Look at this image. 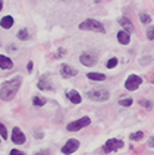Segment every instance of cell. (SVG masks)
Listing matches in <instances>:
<instances>
[{
	"mask_svg": "<svg viewBox=\"0 0 154 155\" xmlns=\"http://www.w3.org/2000/svg\"><path fill=\"white\" fill-rule=\"evenodd\" d=\"M119 24L123 26L128 32H134V31H135V28H134V25L131 24V21H129L128 18H119Z\"/></svg>",
	"mask_w": 154,
	"mask_h": 155,
	"instance_id": "7c38bea8",
	"label": "cell"
},
{
	"mask_svg": "<svg viewBox=\"0 0 154 155\" xmlns=\"http://www.w3.org/2000/svg\"><path fill=\"white\" fill-rule=\"evenodd\" d=\"M78 72L75 69H72L69 64H63L62 68H60V75L63 78H72V76H75Z\"/></svg>",
	"mask_w": 154,
	"mask_h": 155,
	"instance_id": "30bf717a",
	"label": "cell"
},
{
	"mask_svg": "<svg viewBox=\"0 0 154 155\" xmlns=\"http://www.w3.org/2000/svg\"><path fill=\"white\" fill-rule=\"evenodd\" d=\"M38 89H41V91H51L53 89V86H51V84L49 82V78L47 76H43L40 81H38Z\"/></svg>",
	"mask_w": 154,
	"mask_h": 155,
	"instance_id": "8fae6325",
	"label": "cell"
},
{
	"mask_svg": "<svg viewBox=\"0 0 154 155\" xmlns=\"http://www.w3.org/2000/svg\"><path fill=\"white\" fill-rule=\"evenodd\" d=\"M141 82H142V79L137 75H131V76L126 79V82H125V88L129 89V91H135L138 86L141 85Z\"/></svg>",
	"mask_w": 154,
	"mask_h": 155,
	"instance_id": "8992f818",
	"label": "cell"
},
{
	"mask_svg": "<svg viewBox=\"0 0 154 155\" xmlns=\"http://www.w3.org/2000/svg\"><path fill=\"white\" fill-rule=\"evenodd\" d=\"M66 97H68L69 100L72 101L74 104H79L81 103V95L78 94V91H75V89H72V91H69L68 94H66Z\"/></svg>",
	"mask_w": 154,
	"mask_h": 155,
	"instance_id": "5bb4252c",
	"label": "cell"
},
{
	"mask_svg": "<svg viewBox=\"0 0 154 155\" xmlns=\"http://www.w3.org/2000/svg\"><path fill=\"white\" fill-rule=\"evenodd\" d=\"M10 155H25V154L21 152V151H18V149H12V151H10Z\"/></svg>",
	"mask_w": 154,
	"mask_h": 155,
	"instance_id": "4316f807",
	"label": "cell"
},
{
	"mask_svg": "<svg viewBox=\"0 0 154 155\" xmlns=\"http://www.w3.org/2000/svg\"><path fill=\"white\" fill-rule=\"evenodd\" d=\"M87 78L91 79V81H104V79H106V75L97 73V72H90V73L87 75Z\"/></svg>",
	"mask_w": 154,
	"mask_h": 155,
	"instance_id": "e0dca14e",
	"label": "cell"
},
{
	"mask_svg": "<svg viewBox=\"0 0 154 155\" xmlns=\"http://www.w3.org/2000/svg\"><path fill=\"white\" fill-rule=\"evenodd\" d=\"M139 21H141L144 25H147V24L151 22V16H150L148 13H141V15H139Z\"/></svg>",
	"mask_w": 154,
	"mask_h": 155,
	"instance_id": "ffe728a7",
	"label": "cell"
},
{
	"mask_svg": "<svg viewBox=\"0 0 154 155\" xmlns=\"http://www.w3.org/2000/svg\"><path fill=\"white\" fill-rule=\"evenodd\" d=\"M78 148H79V142H78L77 139H69L68 142L65 143V147L62 148V152H63V154H66V155L74 154Z\"/></svg>",
	"mask_w": 154,
	"mask_h": 155,
	"instance_id": "52a82bcc",
	"label": "cell"
},
{
	"mask_svg": "<svg viewBox=\"0 0 154 155\" xmlns=\"http://www.w3.org/2000/svg\"><path fill=\"white\" fill-rule=\"evenodd\" d=\"M87 97L90 100H93V101H107L110 94L104 88H94V89H91V91L87 92Z\"/></svg>",
	"mask_w": 154,
	"mask_h": 155,
	"instance_id": "7a4b0ae2",
	"label": "cell"
},
{
	"mask_svg": "<svg viewBox=\"0 0 154 155\" xmlns=\"http://www.w3.org/2000/svg\"><path fill=\"white\" fill-rule=\"evenodd\" d=\"M139 104H141L142 107H145V108H148V110H150V108L153 107V104L150 103V101H147V100H139Z\"/></svg>",
	"mask_w": 154,
	"mask_h": 155,
	"instance_id": "d4e9b609",
	"label": "cell"
},
{
	"mask_svg": "<svg viewBox=\"0 0 154 155\" xmlns=\"http://www.w3.org/2000/svg\"><path fill=\"white\" fill-rule=\"evenodd\" d=\"M118 41L120 44H128L129 43V32L128 31H120L119 34H118Z\"/></svg>",
	"mask_w": 154,
	"mask_h": 155,
	"instance_id": "2e32d148",
	"label": "cell"
},
{
	"mask_svg": "<svg viewBox=\"0 0 154 155\" xmlns=\"http://www.w3.org/2000/svg\"><path fill=\"white\" fill-rule=\"evenodd\" d=\"M79 61L84 66H94L95 63H97V56L93 54V53H84V54H81Z\"/></svg>",
	"mask_w": 154,
	"mask_h": 155,
	"instance_id": "ba28073f",
	"label": "cell"
},
{
	"mask_svg": "<svg viewBox=\"0 0 154 155\" xmlns=\"http://www.w3.org/2000/svg\"><path fill=\"white\" fill-rule=\"evenodd\" d=\"M33 69H34V63H33V61H28V72L31 73Z\"/></svg>",
	"mask_w": 154,
	"mask_h": 155,
	"instance_id": "f546056e",
	"label": "cell"
},
{
	"mask_svg": "<svg viewBox=\"0 0 154 155\" xmlns=\"http://www.w3.org/2000/svg\"><path fill=\"white\" fill-rule=\"evenodd\" d=\"M2 8H3V0H0V10H2Z\"/></svg>",
	"mask_w": 154,
	"mask_h": 155,
	"instance_id": "1f68e13d",
	"label": "cell"
},
{
	"mask_svg": "<svg viewBox=\"0 0 154 155\" xmlns=\"http://www.w3.org/2000/svg\"><path fill=\"white\" fill-rule=\"evenodd\" d=\"M35 138L41 139V138H43V133H41V132H37V133H35Z\"/></svg>",
	"mask_w": 154,
	"mask_h": 155,
	"instance_id": "4dcf8cb0",
	"label": "cell"
},
{
	"mask_svg": "<svg viewBox=\"0 0 154 155\" xmlns=\"http://www.w3.org/2000/svg\"><path fill=\"white\" fill-rule=\"evenodd\" d=\"M0 136L3 139H8V129L5 127L3 123H0Z\"/></svg>",
	"mask_w": 154,
	"mask_h": 155,
	"instance_id": "7402d4cb",
	"label": "cell"
},
{
	"mask_svg": "<svg viewBox=\"0 0 154 155\" xmlns=\"http://www.w3.org/2000/svg\"><path fill=\"white\" fill-rule=\"evenodd\" d=\"M123 147V142L119 140V139H109L106 143H104V152L109 154L111 151H116V149H120Z\"/></svg>",
	"mask_w": 154,
	"mask_h": 155,
	"instance_id": "5b68a950",
	"label": "cell"
},
{
	"mask_svg": "<svg viewBox=\"0 0 154 155\" xmlns=\"http://www.w3.org/2000/svg\"><path fill=\"white\" fill-rule=\"evenodd\" d=\"M33 104L37 105V107H43L44 104H46V100H44V98H40V97H34V98H33Z\"/></svg>",
	"mask_w": 154,
	"mask_h": 155,
	"instance_id": "44dd1931",
	"label": "cell"
},
{
	"mask_svg": "<svg viewBox=\"0 0 154 155\" xmlns=\"http://www.w3.org/2000/svg\"><path fill=\"white\" fill-rule=\"evenodd\" d=\"M35 155H50V151H47V149H44V151H40V152H37Z\"/></svg>",
	"mask_w": 154,
	"mask_h": 155,
	"instance_id": "f1b7e54d",
	"label": "cell"
},
{
	"mask_svg": "<svg viewBox=\"0 0 154 155\" xmlns=\"http://www.w3.org/2000/svg\"><path fill=\"white\" fill-rule=\"evenodd\" d=\"M12 66H13L12 60L9 57H6V56H2L0 54V68L2 69H12Z\"/></svg>",
	"mask_w": 154,
	"mask_h": 155,
	"instance_id": "4fadbf2b",
	"label": "cell"
},
{
	"mask_svg": "<svg viewBox=\"0 0 154 155\" xmlns=\"http://www.w3.org/2000/svg\"><path fill=\"white\" fill-rule=\"evenodd\" d=\"M13 25V18L12 16H5V18H2V21H0V26L2 28H5V29H9L10 26Z\"/></svg>",
	"mask_w": 154,
	"mask_h": 155,
	"instance_id": "9a60e30c",
	"label": "cell"
},
{
	"mask_svg": "<svg viewBox=\"0 0 154 155\" xmlns=\"http://www.w3.org/2000/svg\"><path fill=\"white\" fill-rule=\"evenodd\" d=\"M12 142L16 145H22L25 142V135L19 127H13V130H12Z\"/></svg>",
	"mask_w": 154,
	"mask_h": 155,
	"instance_id": "9c48e42d",
	"label": "cell"
},
{
	"mask_svg": "<svg viewBox=\"0 0 154 155\" xmlns=\"http://www.w3.org/2000/svg\"><path fill=\"white\" fill-rule=\"evenodd\" d=\"M132 103H134V100L129 98V97H122L119 100V104L123 105V107H129V105H132Z\"/></svg>",
	"mask_w": 154,
	"mask_h": 155,
	"instance_id": "ac0fdd59",
	"label": "cell"
},
{
	"mask_svg": "<svg viewBox=\"0 0 154 155\" xmlns=\"http://www.w3.org/2000/svg\"><path fill=\"white\" fill-rule=\"evenodd\" d=\"M21 82H22V78L21 76H16V78H13V79H10V81H8V82H5L2 85V89H0V98L3 101L12 100L16 95Z\"/></svg>",
	"mask_w": 154,
	"mask_h": 155,
	"instance_id": "6da1fadb",
	"label": "cell"
},
{
	"mask_svg": "<svg viewBox=\"0 0 154 155\" xmlns=\"http://www.w3.org/2000/svg\"><path fill=\"white\" fill-rule=\"evenodd\" d=\"M90 123H91L90 117H82V119H78V120L69 123V124H68V130H69V132H78L79 129H82V127L88 126Z\"/></svg>",
	"mask_w": 154,
	"mask_h": 155,
	"instance_id": "277c9868",
	"label": "cell"
},
{
	"mask_svg": "<svg viewBox=\"0 0 154 155\" xmlns=\"http://www.w3.org/2000/svg\"><path fill=\"white\" fill-rule=\"evenodd\" d=\"M147 37H148V40H154V26H150V28H148Z\"/></svg>",
	"mask_w": 154,
	"mask_h": 155,
	"instance_id": "484cf974",
	"label": "cell"
},
{
	"mask_svg": "<svg viewBox=\"0 0 154 155\" xmlns=\"http://www.w3.org/2000/svg\"><path fill=\"white\" fill-rule=\"evenodd\" d=\"M147 145H148L150 148H154V135L150 139H148V143H147Z\"/></svg>",
	"mask_w": 154,
	"mask_h": 155,
	"instance_id": "83f0119b",
	"label": "cell"
},
{
	"mask_svg": "<svg viewBox=\"0 0 154 155\" xmlns=\"http://www.w3.org/2000/svg\"><path fill=\"white\" fill-rule=\"evenodd\" d=\"M18 38H19L21 41H26V40L29 38V34H28V31H26V29H21V31L18 32Z\"/></svg>",
	"mask_w": 154,
	"mask_h": 155,
	"instance_id": "d6986e66",
	"label": "cell"
},
{
	"mask_svg": "<svg viewBox=\"0 0 154 155\" xmlns=\"http://www.w3.org/2000/svg\"><path fill=\"white\" fill-rule=\"evenodd\" d=\"M142 132H137V133H132L129 138H131V140H139V139H142Z\"/></svg>",
	"mask_w": 154,
	"mask_h": 155,
	"instance_id": "cb8c5ba5",
	"label": "cell"
},
{
	"mask_svg": "<svg viewBox=\"0 0 154 155\" xmlns=\"http://www.w3.org/2000/svg\"><path fill=\"white\" fill-rule=\"evenodd\" d=\"M116 64H118V59H116V57H111L110 60L107 61V64H106V66H107L109 69H113V68H115Z\"/></svg>",
	"mask_w": 154,
	"mask_h": 155,
	"instance_id": "603a6c76",
	"label": "cell"
},
{
	"mask_svg": "<svg viewBox=\"0 0 154 155\" xmlns=\"http://www.w3.org/2000/svg\"><path fill=\"white\" fill-rule=\"evenodd\" d=\"M79 29L82 31H95V32H104V26L95 19H87L79 24Z\"/></svg>",
	"mask_w": 154,
	"mask_h": 155,
	"instance_id": "3957f363",
	"label": "cell"
}]
</instances>
